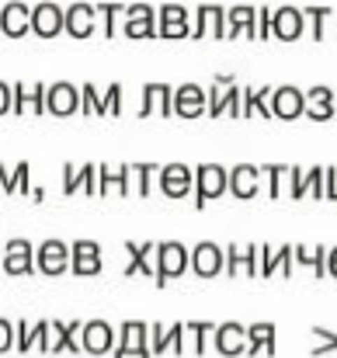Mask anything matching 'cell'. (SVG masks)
I'll list each match as a JSON object with an SVG mask.
<instances>
[{
	"mask_svg": "<svg viewBox=\"0 0 337 358\" xmlns=\"http://www.w3.org/2000/svg\"><path fill=\"white\" fill-rule=\"evenodd\" d=\"M118 31L125 38H157V21H125Z\"/></svg>",
	"mask_w": 337,
	"mask_h": 358,
	"instance_id": "d6a6232c",
	"label": "cell"
},
{
	"mask_svg": "<svg viewBox=\"0 0 337 358\" xmlns=\"http://www.w3.org/2000/svg\"><path fill=\"white\" fill-rule=\"evenodd\" d=\"M220 345H223L226 352H236V348H240V327H233V324L223 327V331H220Z\"/></svg>",
	"mask_w": 337,
	"mask_h": 358,
	"instance_id": "ee69618b",
	"label": "cell"
},
{
	"mask_svg": "<svg viewBox=\"0 0 337 358\" xmlns=\"http://www.w3.org/2000/svg\"><path fill=\"white\" fill-rule=\"evenodd\" d=\"M98 14H94V3H70L63 10V31L73 35V38H91L98 28H94Z\"/></svg>",
	"mask_w": 337,
	"mask_h": 358,
	"instance_id": "8fae6325",
	"label": "cell"
},
{
	"mask_svg": "<svg viewBox=\"0 0 337 358\" xmlns=\"http://www.w3.org/2000/svg\"><path fill=\"white\" fill-rule=\"evenodd\" d=\"M0 31L7 38H24L31 31V7L21 3V0L3 3V10H0Z\"/></svg>",
	"mask_w": 337,
	"mask_h": 358,
	"instance_id": "5bb4252c",
	"label": "cell"
},
{
	"mask_svg": "<svg viewBox=\"0 0 337 358\" xmlns=\"http://www.w3.org/2000/svg\"><path fill=\"white\" fill-rule=\"evenodd\" d=\"M250 334H254V341H257V345H268V341H271V334H275V331H271V327H268V324H261V327H254V331H250Z\"/></svg>",
	"mask_w": 337,
	"mask_h": 358,
	"instance_id": "bcb514c9",
	"label": "cell"
},
{
	"mask_svg": "<svg viewBox=\"0 0 337 358\" xmlns=\"http://www.w3.org/2000/svg\"><path fill=\"white\" fill-rule=\"evenodd\" d=\"M188 271V247L178 240H164L157 243V285H167V278H178Z\"/></svg>",
	"mask_w": 337,
	"mask_h": 358,
	"instance_id": "3957f363",
	"label": "cell"
},
{
	"mask_svg": "<svg viewBox=\"0 0 337 358\" xmlns=\"http://www.w3.org/2000/svg\"><path fill=\"white\" fill-rule=\"evenodd\" d=\"M28 171H31L28 160H21V164L10 171V195H17V192L24 195V192H28Z\"/></svg>",
	"mask_w": 337,
	"mask_h": 358,
	"instance_id": "8d00e7d4",
	"label": "cell"
},
{
	"mask_svg": "<svg viewBox=\"0 0 337 358\" xmlns=\"http://www.w3.org/2000/svg\"><path fill=\"white\" fill-rule=\"evenodd\" d=\"M299 199L324 202V167H310V171H303V181H299Z\"/></svg>",
	"mask_w": 337,
	"mask_h": 358,
	"instance_id": "f546056e",
	"label": "cell"
},
{
	"mask_svg": "<svg viewBox=\"0 0 337 358\" xmlns=\"http://www.w3.org/2000/svg\"><path fill=\"white\" fill-rule=\"evenodd\" d=\"M240 98H243V87L236 84V77H233V73H216L213 87L206 91V115H209V119H216V115L243 119Z\"/></svg>",
	"mask_w": 337,
	"mask_h": 358,
	"instance_id": "6da1fadb",
	"label": "cell"
},
{
	"mask_svg": "<svg viewBox=\"0 0 337 358\" xmlns=\"http://www.w3.org/2000/svg\"><path fill=\"white\" fill-rule=\"evenodd\" d=\"M132 167L125 164V167H98V195H108V192H118L122 199H129L132 195Z\"/></svg>",
	"mask_w": 337,
	"mask_h": 358,
	"instance_id": "cb8c5ba5",
	"label": "cell"
},
{
	"mask_svg": "<svg viewBox=\"0 0 337 358\" xmlns=\"http://www.w3.org/2000/svg\"><path fill=\"white\" fill-rule=\"evenodd\" d=\"M254 21H257V7L254 3H233L226 10V31L223 38H254Z\"/></svg>",
	"mask_w": 337,
	"mask_h": 358,
	"instance_id": "44dd1931",
	"label": "cell"
},
{
	"mask_svg": "<svg viewBox=\"0 0 337 358\" xmlns=\"http://www.w3.org/2000/svg\"><path fill=\"white\" fill-rule=\"evenodd\" d=\"M292 261L310 264L317 271V278L327 275V247H306V243H292Z\"/></svg>",
	"mask_w": 337,
	"mask_h": 358,
	"instance_id": "83f0119b",
	"label": "cell"
},
{
	"mask_svg": "<svg viewBox=\"0 0 337 358\" xmlns=\"http://www.w3.org/2000/svg\"><path fill=\"white\" fill-rule=\"evenodd\" d=\"M257 247H261V243H250V247H243V257H240V268H243L247 275H257Z\"/></svg>",
	"mask_w": 337,
	"mask_h": 358,
	"instance_id": "7bdbcfd3",
	"label": "cell"
},
{
	"mask_svg": "<svg viewBox=\"0 0 337 358\" xmlns=\"http://www.w3.org/2000/svg\"><path fill=\"white\" fill-rule=\"evenodd\" d=\"M174 87L167 84H146L143 87V105H139V119H150V115H164L171 119L174 115Z\"/></svg>",
	"mask_w": 337,
	"mask_h": 358,
	"instance_id": "7c38bea8",
	"label": "cell"
},
{
	"mask_svg": "<svg viewBox=\"0 0 337 358\" xmlns=\"http://www.w3.org/2000/svg\"><path fill=\"white\" fill-rule=\"evenodd\" d=\"M324 199L337 202V167H324Z\"/></svg>",
	"mask_w": 337,
	"mask_h": 358,
	"instance_id": "f6af8a7d",
	"label": "cell"
},
{
	"mask_svg": "<svg viewBox=\"0 0 337 358\" xmlns=\"http://www.w3.org/2000/svg\"><path fill=\"white\" fill-rule=\"evenodd\" d=\"M35 268L42 275H63L70 268V243L63 240H45L42 247H35Z\"/></svg>",
	"mask_w": 337,
	"mask_h": 358,
	"instance_id": "ba28073f",
	"label": "cell"
},
{
	"mask_svg": "<svg viewBox=\"0 0 337 358\" xmlns=\"http://www.w3.org/2000/svg\"><path fill=\"white\" fill-rule=\"evenodd\" d=\"M261 178H264L268 199H285V192H289V167H285V164H268V167H261Z\"/></svg>",
	"mask_w": 337,
	"mask_h": 358,
	"instance_id": "4316f807",
	"label": "cell"
},
{
	"mask_svg": "<svg viewBox=\"0 0 337 358\" xmlns=\"http://www.w3.org/2000/svg\"><path fill=\"white\" fill-rule=\"evenodd\" d=\"M105 115H122V84H112L105 91Z\"/></svg>",
	"mask_w": 337,
	"mask_h": 358,
	"instance_id": "60d3db41",
	"label": "cell"
},
{
	"mask_svg": "<svg viewBox=\"0 0 337 358\" xmlns=\"http://www.w3.org/2000/svg\"><path fill=\"white\" fill-rule=\"evenodd\" d=\"M0 192H3V195H10V171H7L3 164H0Z\"/></svg>",
	"mask_w": 337,
	"mask_h": 358,
	"instance_id": "c3c4849f",
	"label": "cell"
},
{
	"mask_svg": "<svg viewBox=\"0 0 337 358\" xmlns=\"http://www.w3.org/2000/svg\"><path fill=\"white\" fill-rule=\"evenodd\" d=\"M240 108H243V119H250V115L271 119V87H243Z\"/></svg>",
	"mask_w": 337,
	"mask_h": 358,
	"instance_id": "d4e9b609",
	"label": "cell"
},
{
	"mask_svg": "<svg viewBox=\"0 0 337 358\" xmlns=\"http://www.w3.org/2000/svg\"><path fill=\"white\" fill-rule=\"evenodd\" d=\"M122 17H125V21H157V10H153L150 3H125Z\"/></svg>",
	"mask_w": 337,
	"mask_h": 358,
	"instance_id": "e575fe53",
	"label": "cell"
},
{
	"mask_svg": "<svg viewBox=\"0 0 337 358\" xmlns=\"http://www.w3.org/2000/svg\"><path fill=\"white\" fill-rule=\"evenodd\" d=\"M0 257H3V247H0Z\"/></svg>",
	"mask_w": 337,
	"mask_h": 358,
	"instance_id": "f5cc1de1",
	"label": "cell"
},
{
	"mask_svg": "<svg viewBox=\"0 0 337 358\" xmlns=\"http://www.w3.org/2000/svg\"><path fill=\"white\" fill-rule=\"evenodd\" d=\"M303 112H306V101H303L299 87H275L271 91V119L296 122Z\"/></svg>",
	"mask_w": 337,
	"mask_h": 358,
	"instance_id": "4fadbf2b",
	"label": "cell"
},
{
	"mask_svg": "<svg viewBox=\"0 0 337 358\" xmlns=\"http://www.w3.org/2000/svg\"><path fill=\"white\" fill-rule=\"evenodd\" d=\"M80 112L84 115H105V94H98L94 84L80 87Z\"/></svg>",
	"mask_w": 337,
	"mask_h": 358,
	"instance_id": "1f68e13d",
	"label": "cell"
},
{
	"mask_svg": "<svg viewBox=\"0 0 337 358\" xmlns=\"http://www.w3.org/2000/svg\"><path fill=\"white\" fill-rule=\"evenodd\" d=\"M254 38H257V42H268V38H271V7H257Z\"/></svg>",
	"mask_w": 337,
	"mask_h": 358,
	"instance_id": "d590c367",
	"label": "cell"
},
{
	"mask_svg": "<svg viewBox=\"0 0 337 358\" xmlns=\"http://www.w3.org/2000/svg\"><path fill=\"white\" fill-rule=\"evenodd\" d=\"M31 35H38V38L63 35V7L59 3H35L31 7Z\"/></svg>",
	"mask_w": 337,
	"mask_h": 358,
	"instance_id": "9a60e30c",
	"label": "cell"
},
{
	"mask_svg": "<svg viewBox=\"0 0 337 358\" xmlns=\"http://www.w3.org/2000/svg\"><path fill=\"white\" fill-rule=\"evenodd\" d=\"M188 264L195 268V275L213 278V275H220V271H223V247H220V243H213V240H202V243L188 254Z\"/></svg>",
	"mask_w": 337,
	"mask_h": 358,
	"instance_id": "ac0fdd59",
	"label": "cell"
},
{
	"mask_svg": "<svg viewBox=\"0 0 337 358\" xmlns=\"http://www.w3.org/2000/svg\"><path fill=\"white\" fill-rule=\"evenodd\" d=\"M223 31H226V7H220V3H199L192 38H209V35L223 38Z\"/></svg>",
	"mask_w": 337,
	"mask_h": 358,
	"instance_id": "e0dca14e",
	"label": "cell"
},
{
	"mask_svg": "<svg viewBox=\"0 0 337 358\" xmlns=\"http://www.w3.org/2000/svg\"><path fill=\"white\" fill-rule=\"evenodd\" d=\"M157 35L160 38H188V21H167V24H157Z\"/></svg>",
	"mask_w": 337,
	"mask_h": 358,
	"instance_id": "f35d334b",
	"label": "cell"
},
{
	"mask_svg": "<svg viewBox=\"0 0 337 358\" xmlns=\"http://www.w3.org/2000/svg\"><path fill=\"white\" fill-rule=\"evenodd\" d=\"M303 10V21H306V31H310V38L313 42H324V35H327V17L334 14V7L327 3H317V7H299Z\"/></svg>",
	"mask_w": 337,
	"mask_h": 358,
	"instance_id": "484cf974",
	"label": "cell"
},
{
	"mask_svg": "<svg viewBox=\"0 0 337 358\" xmlns=\"http://www.w3.org/2000/svg\"><path fill=\"white\" fill-rule=\"evenodd\" d=\"M80 108V91L66 80L45 87V115H56V119H66V115H77Z\"/></svg>",
	"mask_w": 337,
	"mask_h": 358,
	"instance_id": "8992f818",
	"label": "cell"
},
{
	"mask_svg": "<svg viewBox=\"0 0 337 358\" xmlns=\"http://www.w3.org/2000/svg\"><path fill=\"white\" fill-rule=\"evenodd\" d=\"M7 334H10V331H7V324H3V320H0V348H3V345H7Z\"/></svg>",
	"mask_w": 337,
	"mask_h": 358,
	"instance_id": "f907efd6",
	"label": "cell"
},
{
	"mask_svg": "<svg viewBox=\"0 0 337 358\" xmlns=\"http://www.w3.org/2000/svg\"><path fill=\"white\" fill-rule=\"evenodd\" d=\"M157 21H160V24H167V21H188V7H181V3H164L160 14H157Z\"/></svg>",
	"mask_w": 337,
	"mask_h": 358,
	"instance_id": "ab89813d",
	"label": "cell"
},
{
	"mask_svg": "<svg viewBox=\"0 0 337 358\" xmlns=\"http://www.w3.org/2000/svg\"><path fill=\"white\" fill-rule=\"evenodd\" d=\"M10 112L14 115H45V84H14Z\"/></svg>",
	"mask_w": 337,
	"mask_h": 358,
	"instance_id": "5b68a950",
	"label": "cell"
},
{
	"mask_svg": "<svg viewBox=\"0 0 337 358\" xmlns=\"http://www.w3.org/2000/svg\"><path fill=\"white\" fill-rule=\"evenodd\" d=\"M84 195H98V164H84Z\"/></svg>",
	"mask_w": 337,
	"mask_h": 358,
	"instance_id": "b9f144b4",
	"label": "cell"
},
{
	"mask_svg": "<svg viewBox=\"0 0 337 358\" xmlns=\"http://www.w3.org/2000/svg\"><path fill=\"white\" fill-rule=\"evenodd\" d=\"M334 119H337V94H334Z\"/></svg>",
	"mask_w": 337,
	"mask_h": 358,
	"instance_id": "816d5d0a",
	"label": "cell"
},
{
	"mask_svg": "<svg viewBox=\"0 0 337 358\" xmlns=\"http://www.w3.org/2000/svg\"><path fill=\"white\" fill-rule=\"evenodd\" d=\"M125 3H94V14L101 17L105 24V38H115L118 35V17H122Z\"/></svg>",
	"mask_w": 337,
	"mask_h": 358,
	"instance_id": "4dcf8cb0",
	"label": "cell"
},
{
	"mask_svg": "<svg viewBox=\"0 0 337 358\" xmlns=\"http://www.w3.org/2000/svg\"><path fill=\"white\" fill-rule=\"evenodd\" d=\"M84 192V171L77 164H66L63 167V195H77Z\"/></svg>",
	"mask_w": 337,
	"mask_h": 358,
	"instance_id": "836d02e7",
	"label": "cell"
},
{
	"mask_svg": "<svg viewBox=\"0 0 337 358\" xmlns=\"http://www.w3.org/2000/svg\"><path fill=\"white\" fill-rule=\"evenodd\" d=\"M70 268H73V275H98L101 271V247L94 240L70 243Z\"/></svg>",
	"mask_w": 337,
	"mask_h": 358,
	"instance_id": "d6986e66",
	"label": "cell"
},
{
	"mask_svg": "<svg viewBox=\"0 0 337 358\" xmlns=\"http://www.w3.org/2000/svg\"><path fill=\"white\" fill-rule=\"evenodd\" d=\"M0 268L7 275H31L35 271V247L28 240H7L3 243V257H0Z\"/></svg>",
	"mask_w": 337,
	"mask_h": 358,
	"instance_id": "52a82bcc",
	"label": "cell"
},
{
	"mask_svg": "<svg viewBox=\"0 0 337 358\" xmlns=\"http://www.w3.org/2000/svg\"><path fill=\"white\" fill-rule=\"evenodd\" d=\"M292 243H282V247H257V275L271 278V271H282V275H292Z\"/></svg>",
	"mask_w": 337,
	"mask_h": 358,
	"instance_id": "ffe728a7",
	"label": "cell"
},
{
	"mask_svg": "<svg viewBox=\"0 0 337 358\" xmlns=\"http://www.w3.org/2000/svg\"><path fill=\"white\" fill-rule=\"evenodd\" d=\"M157 178H160V192L167 199H185L195 188V171H188L185 164H167V167H160Z\"/></svg>",
	"mask_w": 337,
	"mask_h": 358,
	"instance_id": "30bf717a",
	"label": "cell"
},
{
	"mask_svg": "<svg viewBox=\"0 0 337 358\" xmlns=\"http://www.w3.org/2000/svg\"><path fill=\"white\" fill-rule=\"evenodd\" d=\"M226 192L233 195V199H257V192H261V167H254V164H236L233 171H226Z\"/></svg>",
	"mask_w": 337,
	"mask_h": 358,
	"instance_id": "277c9868",
	"label": "cell"
},
{
	"mask_svg": "<svg viewBox=\"0 0 337 358\" xmlns=\"http://www.w3.org/2000/svg\"><path fill=\"white\" fill-rule=\"evenodd\" d=\"M306 31V21H303V10L285 3V7H275L271 10V35L282 38V42H296L299 35Z\"/></svg>",
	"mask_w": 337,
	"mask_h": 358,
	"instance_id": "9c48e42d",
	"label": "cell"
},
{
	"mask_svg": "<svg viewBox=\"0 0 337 358\" xmlns=\"http://www.w3.org/2000/svg\"><path fill=\"white\" fill-rule=\"evenodd\" d=\"M303 101H306V119L313 122H331L334 119V91L331 87H310L303 91Z\"/></svg>",
	"mask_w": 337,
	"mask_h": 358,
	"instance_id": "603a6c76",
	"label": "cell"
},
{
	"mask_svg": "<svg viewBox=\"0 0 337 358\" xmlns=\"http://www.w3.org/2000/svg\"><path fill=\"white\" fill-rule=\"evenodd\" d=\"M192 192H195V209H206L213 199L226 195V167H220V164H199Z\"/></svg>",
	"mask_w": 337,
	"mask_h": 358,
	"instance_id": "7a4b0ae2",
	"label": "cell"
},
{
	"mask_svg": "<svg viewBox=\"0 0 337 358\" xmlns=\"http://www.w3.org/2000/svg\"><path fill=\"white\" fill-rule=\"evenodd\" d=\"M174 115L178 119H202L206 115V87L199 84H185V87H174Z\"/></svg>",
	"mask_w": 337,
	"mask_h": 358,
	"instance_id": "2e32d148",
	"label": "cell"
},
{
	"mask_svg": "<svg viewBox=\"0 0 337 358\" xmlns=\"http://www.w3.org/2000/svg\"><path fill=\"white\" fill-rule=\"evenodd\" d=\"M132 167V192L139 195V199H146V195H153V181H157V174H160V167L157 164H129Z\"/></svg>",
	"mask_w": 337,
	"mask_h": 358,
	"instance_id": "f1b7e54d",
	"label": "cell"
},
{
	"mask_svg": "<svg viewBox=\"0 0 337 358\" xmlns=\"http://www.w3.org/2000/svg\"><path fill=\"white\" fill-rule=\"evenodd\" d=\"M108 338H112V331H108L105 324H91V327H87V345H91L94 352L108 348Z\"/></svg>",
	"mask_w": 337,
	"mask_h": 358,
	"instance_id": "74e56055",
	"label": "cell"
},
{
	"mask_svg": "<svg viewBox=\"0 0 337 358\" xmlns=\"http://www.w3.org/2000/svg\"><path fill=\"white\" fill-rule=\"evenodd\" d=\"M7 112H10V84L0 80V115H7Z\"/></svg>",
	"mask_w": 337,
	"mask_h": 358,
	"instance_id": "7dc6e473",
	"label": "cell"
},
{
	"mask_svg": "<svg viewBox=\"0 0 337 358\" xmlns=\"http://www.w3.org/2000/svg\"><path fill=\"white\" fill-rule=\"evenodd\" d=\"M327 271L337 278V247H331V250H327Z\"/></svg>",
	"mask_w": 337,
	"mask_h": 358,
	"instance_id": "681fc988",
	"label": "cell"
},
{
	"mask_svg": "<svg viewBox=\"0 0 337 358\" xmlns=\"http://www.w3.org/2000/svg\"><path fill=\"white\" fill-rule=\"evenodd\" d=\"M125 250H129V264H125V275H157V243H125Z\"/></svg>",
	"mask_w": 337,
	"mask_h": 358,
	"instance_id": "7402d4cb",
	"label": "cell"
}]
</instances>
